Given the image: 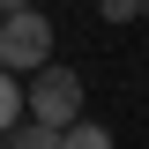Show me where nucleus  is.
<instances>
[{
  "label": "nucleus",
  "mask_w": 149,
  "mask_h": 149,
  "mask_svg": "<svg viewBox=\"0 0 149 149\" xmlns=\"http://www.w3.org/2000/svg\"><path fill=\"white\" fill-rule=\"evenodd\" d=\"M0 149H15V142H0Z\"/></svg>",
  "instance_id": "6e6552de"
},
{
  "label": "nucleus",
  "mask_w": 149,
  "mask_h": 149,
  "mask_svg": "<svg viewBox=\"0 0 149 149\" xmlns=\"http://www.w3.org/2000/svg\"><path fill=\"white\" fill-rule=\"evenodd\" d=\"M15 112H30V97H22V90H15V74L0 67V142H8V134H15V127H22Z\"/></svg>",
  "instance_id": "7ed1b4c3"
},
{
  "label": "nucleus",
  "mask_w": 149,
  "mask_h": 149,
  "mask_svg": "<svg viewBox=\"0 0 149 149\" xmlns=\"http://www.w3.org/2000/svg\"><path fill=\"white\" fill-rule=\"evenodd\" d=\"M52 22L37 15V8H22V15H8L0 22V67L15 74V67H52Z\"/></svg>",
  "instance_id": "f03ea898"
},
{
  "label": "nucleus",
  "mask_w": 149,
  "mask_h": 149,
  "mask_svg": "<svg viewBox=\"0 0 149 149\" xmlns=\"http://www.w3.org/2000/svg\"><path fill=\"white\" fill-rule=\"evenodd\" d=\"M67 149H112V134L90 127V119H74V127H67Z\"/></svg>",
  "instance_id": "39448f33"
},
{
  "label": "nucleus",
  "mask_w": 149,
  "mask_h": 149,
  "mask_svg": "<svg viewBox=\"0 0 149 149\" xmlns=\"http://www.w3.org/2000/svg\"><path fill=\"white\" fill-rule=\"evenodd\" d=\"M22 8H30V0H0V15H22Z\"/></svg>",
  "instance_id": "0eeeda50"
},
{
  "label": "nucleus",
  "mask_w": 149,
  "mask_h": 149,
  "mask_svg": "<svg viewBox=\"0 0 149 149\" xmlns=\"http://www.w3.org/2000/svg\"><path fill=\"white\" fill-rule=\"evenodd\" d=\"M142 15H149V8H142Z\"/></svg>",
  "instance_id": "1a4fd4ad"
},
{
  "label": "nucleus",
  "mask_w": 149,
  "mask_h": 149,
  "mask_svg": "<svg viewBox=\"0 0 149 149\" xmlns=\"http://www.w3.org/2000/svg\"><path fill=\"white\" fill-rule=\"evenodd\" d=\"M30 119L67 134L74 119H82V74H67V67H37V82H30Z\"/></svg>",
  "instance_id": "f257e3e1"
},
{
  "label": "nucleus",
  "mask_w": 149,
  "mask_h": 149,
  "mask_svg": "<svg viewBox=\"0 0 149 149\" xmlns=\"http://www.w3.org/2000/svg\"><path fill=\"white\" fill-rule=\"evenodd\" d=\"M97 8H104V22H127V15H142L149 0H97Z\"/></svg>",
  "instance_id": "423d86ee"
},
{
  "label": "nucleus",
  "mask_w": 149,
  "mask_h": 149,
  "mask_svg": "<svg viewBox=\"0 0 149 149\" xmlns=\"http://www.w3.org/2000/svg\"><path fill=\"white\" fill-rule=\"evenodd\" d=\"M8 142H15V149H67V134H60V127H37V119H22Z\"/></svg>",
  "instance_id": "20e7f679"
}]
</instances>
